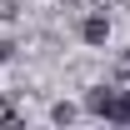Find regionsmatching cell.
I'll list each match as a JSON object with an SVG mask.
<instances>
[{
  "instance_id": "cell-1",
  "label": "cell",
  "mask_w": 130,
  "mask_h": 130,
  "mask_svg": "<svg viewBox=\"0 0 130 130\" xmlns=\"http://www.w3.org/2000/svg\"><path fill=\"white\" fill-rule=\"evenodd\" d=\"M80 35H85V45H105V40H110V20L105 15H85Z\"/></svg>"
},
{
  "instance_id": "cell-2",
  "label": "cell",
  "mask_w": 130,
  "mask_h": 130,
  "mask_svg": "<svg viewBox=\"0 0 130 130\" xmlns=\"http://www.w3.org/2000/svg\"><path fill=\"white\" fill-rule=\"evenodd\" d=\"M105 120H110V125H130V90H115V95H110Z\"/></svg>"
},
{
  "instance_id": "cell-6",
  "label": "cell",
  "mask_w": 130,
  "mask_h": 130,
  "mask_svg": "<svg viewBox=\"0 0 130 130\" xmlns=\"http://www.w3.org/2000/svg\"><path fill=\"white\" fill-rule=\"evenodd\" d=\"M10 55H15V45H10V40H0V60H10Z\"/></svg>"
},
{
  "instance_id": "cell-3",
  "label": "cell",
  "mask_w": 130,
  "mask_h": 130,
  "mask_svg": "<svg viewBox=\"0 0 130 130\" xmlns=\"http://www.w3.org/2000/svg\"><path fill=\"white\" fill-rule=\"evenodd\" d=\"M110 95H115L110 85H95V90L85 95V110H90V115H105V105H110Z\"/></svg>"
},
{
  "instance_id": "cell-5",
  "label": "cell",
  "mask_w": 130,
  "mask_h": 130,
  "mask_svg": "<svg viewBox=\"0 0 130 130\" xmlns=\"http://www.w3.org/2000/svg\"><path fill=\"white\" fill-rule=\"evenodd\" d=\"M115 80H130V50H125V55H115Z\"/></svg>"
},
{
  "instance_id": "cell-4",
  "label": "cell",
  "mask_w": 130,
  "mask_h": 130,
  "mask_svg": "<svg viewBox=\"0 0 130 130\" xmlns=\"http://www.w3.org/2000/svg\"><path fill=\"white\" fill-rule=\"evenodd\" d=\"M50 120H55V125H70V120H75V105H70V100L50 105Z\"/></svg>"
}]
</instances>
